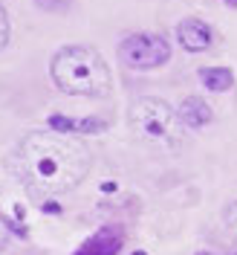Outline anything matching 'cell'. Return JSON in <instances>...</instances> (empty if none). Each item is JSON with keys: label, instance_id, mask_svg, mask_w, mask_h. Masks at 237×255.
I'll use <instances>...</instances> for the list:
<instances>
[{"label": "cell", "instance_id": "277c9868", "mask_svg": "<svg viewBox=\"0 0 237 255\" xmlns=\"http://www.w3.org/2000/svg\"><path fill=\"white\" fill-rule=\"evenodd\" d=\"M119 58L130 70H157L171 58V44L154 35V32H139V35H127L119 44Z\"/></svg>", "mask_w": 237, "mask_h": 255}, {"label": "cell", "instance_id": "ba28073f", "mask_svg": "<svg viewBox=\"0 0 237 255\" xmlns=\"http://www.w3.org/2000/svg\"><path fill=\"white\" fill-rule=\"evenodd\" d=\"M49 128H55L61 133H101L107 122L104 119H70V116L55 113V116H49Z\"/></svg>", "mask_w": 237, "mask_h": 255}, {"label": "cell", "instance_id": "6da1fadb", "mask_svg": "<svg viewBox=\"0 0 237 255\" xmlns=\"http://www.w3.org/2000/svg\"><path fill=\"white\" fill-rule=\"evenodd\" d=\"M93 165L90 148L55 130H35L17 148V177L29 191L55 197L73 191Z\"/></svg>", "mask_w": 237, "mask_h": 255}, {"label": "cell", "instance_id": "2e32d148", "mask_svg": "<svg viewBox=\"0 0 237 255\" xmlns=\"http://www.w3.org/2000/svg\"><path fill=\"white\" fill-rule=\"evenodd\" d=\"M197 255H208V253H197Z\"/></svg>", "mask_w": 237, "mask_h": 255}, {"label": "cell", "instance_id": "5bb4252c", "mask_svg": "<svg viewBox=\"0 0 237 255\" xmlns=\"http://www.w3.org/2000/svg\"><path fill=\"white\" fill-rule=\"evenodd\" d=\"M226 6H232V9H237V0H223Z\"/></svg>", "mask_w": 237, "mask_h": 255}, {"label": "cell", "instance_id": "8992f818", "mask_svg": "<svg viewBox=\"0 0 237 255\" xmlns=\"http://www.w3.org/2000/svg\"><path fill=\"white\" fill-rule=\"evenodd\" d=\"M122 241H125L122 229H113V226H107V229L95 232L90 241H84V244H81V250L76 255H119V250H122Z\"/></svg>", "mask_w": 237, "mask_h": 255}, {"label": "cell", "instance_id": "7a4b0ae2", "mask_svg": "<svg viewBox=\"0 0 237 255\" xmlns=\"http://www.w3.org/2000/svg\"><path fill=\"white\" fill-rule=\"evenodd\" d=\"M52 81L70 96H107L110 93V70L93 47H64L52 58Z\"/></svg>", "mask_w": 237, "mask_h": 255}, {"label": "cell", "instance_id": "3957f363", "mask_svg": "<svg viewBox=\"0 0 237 255\" xmlns=\"http://www.w3.org/2000/svg\"><path fill=\"white\" fill-rule=\"evenodd\" d=\"M176 111L154 96H145L139 99L133 108H130V125L136 128L142 136L148 139H157L165 145H179V128H176Z\"/></svg>", "mask_w": 237, "mask_h": 255}, {"label": "cell", "instance_id": "5b68a950", "mask_svg": "<svg viewBox=\"0 0 237 255\" xmlns=\"http://www.w3.org/2000/svg\"><path fill=\"white\" fill-rule=\"evenodd\" d=\"M176 41H179V47L185 49V52H206L211 47V41H214V32H211V26H208L206 20L185 17L176 26Z\"/></svg>", "mask_w": 237, "mask_h": 255}, {"label": "cell", "instance_id": "52a82bcc", "mask_svg": "<svg viewBox=\"0 0 237 255\" xmlns=\"http://www.w3.org/2000/svg\"><path fill=\"white\" fill-rule=\"evenodd\" d=\"M176 116H179V122L185 128H203V125L211 122V108H208L200 96H188V99L179 105Z\"/></svg>", "mask_w": 237, "mask_h": 255}, {"label": "cell", "instance_id": "4fadbf2b", "mask_svg": "<svg viewBox=\"0 0 237 255\" xmlns=\"http://www.w3.org/2000/svg\"><path fill=\"white\" fill-rule=\"evenodd\" d=\"M6 241H9V226H6V218L0 215V250L6 247Z\"/></svg>", "mask_w": 237, "mask_h": 255}, {"label": "cell", "instance_id": "8fae6325", "mask_svg": "<svg viewBox=\"0 0 237 255\" xmlns=\"http://www.w3.org/2000/svg\"><path fill=\"white\" fill-rule=\"evenodd\" d=\"M226 226H229V232L237 238V203H232V206L226 209Z\"/></svg>", "mask_w": 237, "mask_h": 255}, {"label": "cell", "instance_id": "9a60e30c", "mask_svg": "<svg viewBox=\"0 0 237 255\" xmlns=\"http://www.w3.org/2000/svg\"><path fill=\"white\" fill-rule=\"evenodd\" d=\"M133 255H148V253H142V250H139V253H133Z\"/></svg>", "mask_w": 237, "mask_h": 255}, {"label": "cell", "instance_id": "7c38bea8", "mask_svg": "<svg viewBox=\"0 0 237 255\" xmlns=\"http://www.w3.org/2000/svg\"><path fill=\"white\" fill-rule=\"evenodd\" d=\"M38 6H44L49 12H61V9L70 6V0H38Z\"/></svg>", "mask_w": 237, "mask_h": 255}, {"label": "cell", "instance_id": "30bf717a", "mask_svg": "<svg viewBox=\"0 0 237 255\" xmlns=\"http://www.w3.org/2000/svg\"><path fill=\"white\" fill-rule=\"evenodd\" d=\"M9 44V15H6V6L0 0V49Z\"/></svg>", "mask_w": 237, "mask_h": 255}, {"label": "cell", "instance_id": "9c48e42d", "mask_svg": "<svg viewBox=\"0 0 237 255\" xmlns=\"http://www.w3.org/2000/svg\"><path fill=\"white\" fill-rule=\"evenodd\" d=\"M200 79H203V84H206L208 90H214V93H226V90L235 87V73H232L229 67H203V70H200Z\"/></svg>", "mask_w": 237, "mask_h": 255}]
</instances>
